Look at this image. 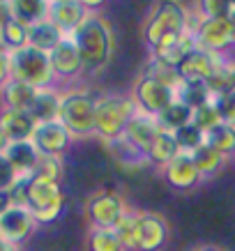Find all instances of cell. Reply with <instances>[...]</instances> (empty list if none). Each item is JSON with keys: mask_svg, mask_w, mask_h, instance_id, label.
<instances>
[{"mask_svg": "<svg viewBox=\"0 0 235 251\" xmlns=\"http://www.w3.org/2000/svg\"><path fill=\"white\" fill-rule=\"evenodd\" d=\"M78 55L83 60L85 74H99L111 62L113 55V32L111 25L102 14L90 12L85 21L72 32Z\"/></svg>", "mask_w": 235, "mask_h": 251, "instance_id": "1", "label": "cell"}, {"mask_svg": "<svg viewBox=\"0 0 235 251\" xmlns=\"http://www.w3.org/2000/svg\"><path fill=\"white\" fill-rule=\"evenodd\" d=\"M189 21L191 16L182 0H155L143 21V42L148 49H152L166 35L189 30Z\"/></svg>", "mask_w": 235, "mask_h": 251, "instance_id": "2", "label": "cell"}, {"mask_svg": "<svg viewBox=\"0 0 235 251\" xmlns=\"http://www.w3.org/2000/svg\"><path fill=\"white\" fill-rule=\"evenodd\" d=\"M138 113L131 97L122 95H104L95 99V134L106 143L125 136L127 122Z\"/></svg>", "mask_w": 235, "mask_h": 251, "instance_id": "3", "label": "cell"}, {"mask_svg": "<svg viewBox=\"0 0 235 251\" xmlns=\"http://www.w3.org/2000/svg\"><path fill=\"white\" fill-rule=\"evenodd\" d=\"M9 76L32 85L37 90L53 88L55 81L49 53L39 51V49H35L30 44H26L23 49L9 53Z\"/></svg>", "mask_w": 235, "mask_h": 251, "instance_id": "4", "label": "cell"}, {"mask_svg": "<svg viewBox=\"0 0 235 251\" xmlns=\"http://www.w3.org/2000/svg\"><path fill=\"white\" fill-rule=\"evenodd\" d=\"M58 122L72 134V138L95 136V99L81 90L62 92Z\"/></svg>", "mask_w": 235, "mask_h": 251, "instance_id": "5", "label": "cell"}, {"mask_svg": "<svg viewBox=\"0 0 235 251\" xmlns=\"http://www.w3.org/2000/svg\"><path fill=\"white\" fill-rule=\"evenodd\" d=\"M65 203H67V198H65V194L60 189V182H51V180L30 175L26 207L32 212L37 226L53 224L65 210Z\"/></svg>", "mask_w": 235, "mask_h": 251, "instance_id": "6", "label": "cell"}, {"mask_svg": "<svg viewBox=\"0 0 235 251\" xmlns=\"http://www.w3.org/2000/svg\"><path fill=\"white\" fill-rule=\"evenodd\" d=\"M189 30L194 32L198 49L217 55L221 60H228V53L235 49V28L231 25L228 16L198 19V23L189 21Z\"/></svg>", "mask_w": 235, "mask_h": 251, "instance_id": "7", "label": "cell"}, {"mask_svg": "<svg viewBox=\"0 0 235 251\" xmlns=\"http://www.w3.org/2000/svg\"><path fill=\"white\" fill-rule=\"evenodd\" d=\"M131 99H134V104L141 113L157 118L175 101V88L161 83V81L148 76V74H141V78L134 83Z\"/></svg>", "mask_w": 235, "mask_h": 251, "instance_id": "8", "label": "cell"}, {"mask_svg": "<svg viewBox=\"0 0 235 251\" xmlns=\"http://www.w3.org/2000/svg\"><path fill=\"white\" fill-rule=\"evenodd\" d=\"M127 210L129 207L125 203V198L115 191H97L85 203V214L90 221V228H113Z\"/></svg>", "mask_w": 235, "mask_h": 251, "instance_id": "9", "label": "cell"}, {"mask_svg": "<svg viewBox=\"0 0 235 251\" xmlns=\"http://www.w3.org/2000/svg\"><path fill=\"white\" fill-rule=\"evenodd\" d=\"M168 221L157 212H136V251H161L168 242Z\"/></svg>", "mask_w": 235, "mask_h": 251, "instance_id": "10", "label": "cell"}, {"mask_svg": "<svg viewBox=\"0 0 235 251\" xmlns=\"http://www.w3.org/2000/svg\"><path fill=\"white\" fill-rule=\"evenodd\" d=\"M37 228V221L28 207L12 205L5 214H0V240H5L12 247H21L28 242Z\"/></svg>", "mask_w": 235, "mask_h": 251, "instance_id": "11", "label": "cell"}, {"mask_svg": "<svg viewBox=\"0 0 235 251\" xmlns=\"http://www.w3.org/2000/svg\"><path fill=\"white\" fill-rule=\"evenodd\" d=\"M194 49H196L194 32L184 30V32H175V35H166V37H161L159 42L150 49V55L155 58V60H159L161 65L178 69L180 67V62L184 60Z\"/></svg>", "mask_w": 235, "mask_h": 251, "instance_id": "12", "label": "cell"}, {"mask_svg": "<svg viewBox=\"0 0 235 251\" xmlns=\"http://www.w3.org/2000/svg\"><path fill=\"white\" fill-rule=\"evenodd\" d=\"M221 65H224L221 58H217V55L208 53V51H203V49L196 46V49L180 62V67H178L180 83H196V81L208 83V81L219 72Z\"/></svg>", "mask_w": 235, "mask_h": 251, "instance_id": "13", "label": "cell"}, {"mask_svg": "<svg viewBox=\"0 0 235 251\" xmlns=\"http://www.w3.org/2000/svg\"><path fill=\"white\" fill-rule=\"evenodd\" d=\"M161 175H164V182L175 191H191L203 182V175L198 173L189 152H180L173 161H168L161 168Z\"/></svg>", "mask_w": 235, "mask_h": 251, "instance_id": "14", "label": "cell"}, {"mask_svg": "<svg viewBox=\"0 0 235 251\" xmlns=\"http://www.w3.org/2000/svg\"><path fill=\"white\" fill-rule=\"evenodd\" d=\"M51 58V69H53V76L58 81H74V78L83 76V60L78 55V49H76L74 39L65 37L60 44L55 46L53 51L49 53Z\"/></svg>", "mask_w": 235, "mask_h": 251, "instance_id": "15", "label": "cell"}, {"mask_svg": "<svg viewBox=\"0 0 235 251\" xmlns=\"http://www.w3.org/2000/svg\"><path fill=\"white\" fill-rule=\"evenodd\" d=\"M32 145L37 148L39 154H49V157H60L72 143V134L62 127L58 120L53 122H42L32 131Z\"/></svg>", "mask_w": 235, "mask_h": 251, "instance_id": "16", "label": "cell"}, {"mask_svg": "<svg viewBox=\"0 0 235 251\" xmlns=\"http://www.w3.org/2000/svg\"><path fill=\"white\" fill-rule=\"evenodd\" d=\"M90 14L81 0H49V19L60 28L67 37L85 21V16Z\"/></svg>", "mask_w": 235, "mask_h": 251, "instance_id": "17", "label": "cell"}, {"mask_svg": "<svg viewBox=\"0 0 235 251\" xmlns=\"http://www.w3.org/2000/svg\"><path fill=\"white\" fill-rule=\"evenodd\" d=\"M159 122H157V118H152V115H145L138 111L131 120L127 122V127H125V141H127L129 145H134L138 152H148L150 150L152 141L159 136Z\"/></svg>", "mask_w": 235, "mask_h": 251, "instance_id": "18", "label": "cell"}, {"mask_svg": "<svg viewBox=\"0 0 235 251\" xmlns=\"http://www.w3.org/2000/svg\"><path fill=\"white\" fill-rule=\"evenodd\" d=\"M35 120L28 111H14V108H2L0 111V129L9 138V143L19 141H30L35 131Z\"/></svg>", "mask_w": 235, "mask_h": 251, "instance_id": "19", "label": "cell"}, {"mask_svg": "<svg viewBox=\"0 0 235 251\" xmlns=\"http://www.w3.org/2000/svg\"><path fill=\"white\" fill-rule=\"evenodd\" d=\"M37 88L23 83V81H16V78H9L7 83L0 88V101H2V108H14V111H30L32 101L37 97Z\"/></svg>", "mask_w": 235, "mask_h": 251, "instance_id": "20", "label": "cell"}, {"mask_svg": "<svg viewBox=\"0 0 235 251\" xmlns=\"http://www.w3.org/2000/svg\"><path fill=\"white\" fill-rule=\"evenodd\" d=\"M5 159L12 164V168L16 171V175H32L35 166H37L39 152L37 148L32 145V141H19V143H9L5 150Z\"/></svg>", "mask_w": 235, "mask_h": 251, "instance_id": "21", "label": "cell"}, {"mask_svg": "<svg viewBox=\"0 0 235 251\" xmlns=\"http://www.w3.org/2000/svg\"><path fill=\"white\" fill-rule=\"evenodd\" d=\"M65 37H67V35H65L51 19H44V21H39L28 28V44L39 49V51H44V53H51Z\"/></svg>", "mask_w": 235, "mask_h": 251, "instance_id": "22", "label": "cell"}, {"mask_svg": "<svg viewBox=\"0 0 235 251\" xmlns=\"http://www.w3.org/2000/svg\"><path fill=\"white\" fill-rule=\"evenodd\" d=\"M28 113H30V118L35 120V125L58 120V113H60V92L53 90V88L39 90Z\"/></svg>", "mask_w": 235, "mask_h": 251, "instance_id": "23", "label": "cell"}, {"mask_svg": "<svg viewBox=\"0 0 235 251\" xmlns=\"http://www.w3.org/2000/svg\"><path fill=\"white\" fill-rule=\"evenodd\" d=\"M178 154H180V148H178V143H175L173 134L161 129L159 136L152 141L150 150L145 152V159H148V164H152V166L164 168L168 161H173Z\"/></svg>", "mask_w": 235, "mask_h": 251, "instance_id": "24", "label": "cell"}, {"mask_svg": "<svg viewBox=\"0 0 235 251\" xmlns=\"http://www.w3.org/2000/svg\"><path fill=\"white\" fill-rule=\"evenodd\" d=\"M12 12L16 21L30 28L35 23L49 19V0H12Z\"/></svg>", "mask_w": 235, "mask_h": 251, "instance_id": "25", "label": "cell"}, {"mask_svg": "<svg viewBox=\"0 0 235 251\" xmlns=\"http://www.w3.org/2000/svg\"><path fill=\"white\" fill-rule=\"evenodd\" d=\"M191 118H194V108H189L184 101H180V99H175L164 113L157 115V122H159V127L164 131H171V134H173V131L182 129L184 125H189Z\"/></svg>", "mask_w": 235, "mask_h": 251, "instance_id": "26", "label": "cell"}, {"mask_svg": "<svg viewBox=\"0 0 235 251\" xmlns=\"http://www.w3.org/2000/svg\"><path fill=\"white\" fill-rule=\"evenodd\" d=\"M175 99L184 101L189 108L196 111V108H201V106H205V104L214 101V95L210 92L208 83L196 81V83H180L178 85V88H175Z\"/></svg>", "mask_w": 235, "mask_h": 251, "instance_id": "27", "label": "cell"}, {"mask_svg": "<svg viewBox=\"0 0 235 251\" xmlns=\"http://www.w3.org/2000/svg\"><path fill=\"white\" fill-rule=\"evenodd\" d=\"M191 159H194V164H196L198 173L203 175V177H208V175L219 173L221 168H224V164H226L228 157H224L221 152H217L212 145L203 143L201 148H196V150L191 152Z\"/></svg>", "mask_w": 235, "mask_h": 251, "instance_id": "28", "label": "cell"}, {"mask_svg": "<svg viewBox=\"0 0 235 251\" xmlns=\"http://www.w3.org/2000/svg\"><path fill=\"white\" fill-rule=\"evenodd\" d=\"M205 143L212 145L224 157H231V154H235V127L228 122H219L217 127H212L205 134Z\"/></svg>", "mask_w": 235, "mask_h": 251, "instance_id": "29", "label": "cell"}, {"mask_svg": "<svg viewBox=\"0 0 235 251\" xmlns=\"http://www.w3.org/2000/svg\"><path fill=\"white\" fill-rule=\"evenodd\" d=\"M26 44H28V25H23L21 21L12 19V21L0 30V46H2L5 51H9V53H14V51L23 49Z\"/></svg>", "mask_w": 235, "mask_h": 251, "instance_id": "30", "label": "cell"}, {"mask_svg": "<svg viewBox=\"0 0 235 251\" xmlns=\"http://www.w3.org/2000/svg\"><path fill=\"white\" fill-rule=\"evenodd\" d=\"M88 251H125L113 228H90L88 230Z\"/></svg>", "mask_w": 235, "mask_h": 251, "instance_id": "31", "label": "cell"}, {"mask_svg": "<svg viewBox=\"0 0 235 251\" xmlns=\"http://www.w3.org/2000/svg\"><path fill=\"white\" fill-rule=\"evenodd\" d=\"M113 233L118 235L125 251H136V212L127 210L122 214V219L113 226Z\"/></svg>", "mask_w": 235, "mask_h": 251, "instance_id": "32", "label": "cell"}, {"mask_svg": "<svg viewBox=\"0 0 235 251\" xmlns=\"http://www.w3.org/2000/svg\"><path fill=\"white\" fill-rule=\"evenodd\" d=\"M173 138H175V143H178V148H180V152H189V154L205 143V134L198 129L194 122L184 125L182 129L173 131Z\"/></svg>", "mask_w": 235, "mask_h": 251, "instance_id": "33", "label": "cell"}, {"mask_svg": "<svg viewBox=\"0 0 235 251\" xmlns=\"http://www.w3.org/2000/svg\"><path fill=\"white\" fill-rule=\"evenodd\" d=\"M108 148L113 150V157L120 161L122 166H138V164H148L143 152H138L134 145H129L125 138H118V141H111Z\"/></svg>", "mask_w": 235, "mask_h": 251, "instance_id": "34", "label": "cell"}, {"mask_svg": "<svg viewBox=\"0 0 235 251\" xmlns=\"http://www.w3.org/2000/svg\"><path fill=\"white\" fill-rule=\"evenodd\" d=\"M35 177H44L51 182H60L62 180V159L60 157H49V154H39L37 166L32 171Z\"/></svg>", "mask_w": 235, "mask_h": 251, "instance_id": "35", "label": "cell"}, {"mask_svg": "<svg viewBox=\"0 0 235 251\" xmlns=\"http://www.w3.org/2000/svg\"><path fill=\"white\" fill-rule=\"evenodd\" d=\"M191 122L196 125L198 129L203 131V134H208V131L212 129V127H217L221 122L219 118V111H217V106H214V101H210V104H205V106L196 108L194 111V118H191Z\"/></svg>", "mask_w": 235, "mask_h": 251, "instance_id": "36", "label": "cell"}, {"mask_svg": "<svg viewBox=\"0 0 235 251\" xmlns=\"http://www.w3.org/2000/svg\"><path fill=\"white\" fill-rule=\"evenodd\" d=\"M198 19H219L228 16L231 12V0H196Z\"/></svg>", "mask_w": 235, "mask_h": 251, "instance_id": "37", "label": "cell"}, {"mask_svg": "<svg viewBox=\"0 0 235 251\" xmlns=\"http://www.w3.org/2000/svg\"><path fill=\"white\" fill-rule=\"evenodd\" d=\"M214 106L219 111L221 122H228L235 127V90H228L219 97H214Z\"/></svg>", "mask_w": 235, "mask_h": 251, "instance_id": "38", "label": "cell"}, {"mask_svg": "<svg viewBox=\"0 0 235 251\" xmlns=\"http://www.w3.org/2000/svg\"><path fill=\"white\" fill-rule=\"evenodd\" d=\"M16 171L12 168L7 159H5V154H0V189H9L12 184L16 182Z\"/></svg>", "mask_w": 235, "mask_h": 251, "instance_id": "39", "label": "cell"}, {"mask_svg": "<svg viewBox=\"0 0 235 251\" xmlns=\"http://www.w3.org/2000/svg\"><path fill=\"white\" fill-rule=\"evenodd\" d=\"M9 51H5L2 46H0V88L9 81Z\"/></svg>", "mask_w": 235, "mask_h": 251, "instance_id": "40", "label": "cell"}, {"mask_svg": "<svg viewBox=\"0 0 235 251\" xmlns=\"http://www.w3.org/2000/svg\"><path fill=\"white\" fill-rule=\"evenodd\" d=\"M12 19H14V12H12V0H0V30H2Z\"/></svg>", "mask_w": 235, "mask_h": 251, "instance_id": "41", "label": "cell"}, {"mask_svg": "<svg viewBox=\"0 0 235 251\" xmlns=\"http://www.w3.org/2000/svg\"><path fill=\"white\" fill-rule=\"evenodd\" d=\"M12 207V198H9L7 189H0V214H5Z\"/></svg>", "mask_w": 235, "mask_h": 251, "instance_id": "42", "label": "cell"}, {"mask_svg": "<svg viewBox=\"0 0 235 251\" xmlns=\"http://www.w3.org/2000/svg\"><path fill=\"white\" fill-rule=\"evenodd\" d=\"M81 2H83L85 7H88V12H92V9L102 7V5H104V2H106V0H81Z\"/></svg>", "mask_w": 235, "mask_h": 251, "instance_id": "43", "label": "cell"}, {"mask_svg": "<svg viewBox=\"0 0 235 251\" xmlns=\"http://www.w3.org/2000/svg\"><path fill=\"white\" fill-rule=\"evenodd\" d=\"M7 145H9V138L5 136V134H2V129H0V154H5Z\"/></svg>", "mask_w": 235, "mask_h": 251, "instance_id": "44", "label": "cell"}, {"mask_svg": "<svg viewBox=\"0 0 235 251\" xmlns=\"http://www.w3.org/2000/svg\"><path fill=\"white\" fill-rule=\"evenodd\" d=\"M0 251H16V247H12V244H7L5 240H0Z\"/></svg>", "mask_w": 235, "mask_h": 251, "instance_id": "45", "label": "cell"}, {"mask_svg": "<svg viewBox=\"0 0 235 251\" xmlns=\"http://www.w3.org/2000/svg\"><path fill=\"white\" fill-rule=\"evenodd\" d=\"M228 21H231V25L235 28V5H231V12H228Z\"/></svg>", "mask_w": 235, "mask_h": 251, "instance_id": "46", "label": "cell"}, {"mask_svg": "<svg viewBox=\"0 0 235 251\" xmlns=\"http://www.w3.org/2000/svg\"><path fill=\"white\" fill-rule=\"evenodd\" d=\"M214 247L212 244H203V247H198V249H194V251H212Z\"/></svg>", "mask_w": 235, "mask_h": 251, "instance_id": "47", "label": "cell"}, {"mask_svg": "<svg viewBox=\"0 0 235 251\" xmlns=\"http://www.w3.org/2000/svg\"><path fill=\"white\" fill-rule=\"evenodd\" d=\"M212 251H224V249H219V247H214V249Z\"/></svg>", "mask_w": 235, "mask_h": 251, "instance_id": "48", "label": "cell"}, {"mask_svg": "<svg viewBox=\"0 0 235 251\" xmlns=\"http://www.w3.org/2000/svg\"><path fill=\"white\" fill-rule=\"evenodd\" d=\"M231 5H235V0H231Z\"/></svg>", "mask_w": 235, "mask_h": 251, "instance_id": "49", "label": "cell"}]
</instances>
